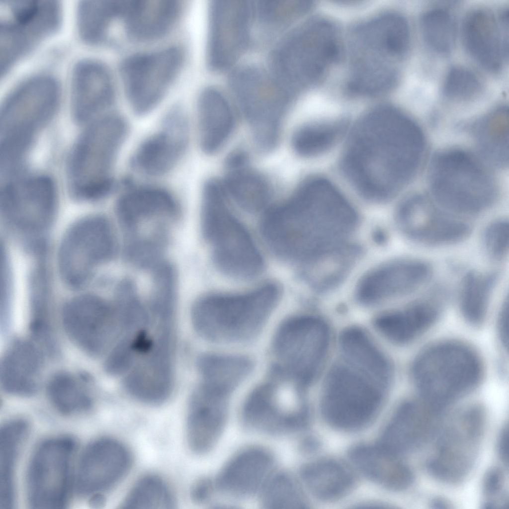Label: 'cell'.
<instances>
[{
	"label": "cell",
	"mask_w": 509,
	"mask_h": 509,
	"mask_svg": "<svg viewBox=\"0 0 509 509\" xmlns=\"http://www.w3.org/2000/svg\"><path fill=\"white\" fill-rule=\"evenodd\" d=\"M188 123L182 110L175 107L165 117L162 128L145 139L131 158V166L152 177L170 172L183 156L188 143Z\"/></svg>",
	"instance_id": "cell-21"
},
{
	"label": "cell",
	"mask_w": 509,
	"mask_h": 509,
	"mask_svg": "<svg viewBox=\"0 0 509 509\" xmlns=\"http://www.w3.org/2000/svg\"><path fill=\"white\" fill-rule=\"evenodd\" d=\"M117 218L129 235L140 222L155 217L174 218L179 212L178 203L171 193L156 186H140L123 193L116 204Z\"/></svg>",
	"instance_id": "cell-29"
},
{
	"label": "cell",
	"mask_w": 509,
	"mask_h": 509,
	"mask_svg": "<svg viewBox=\"0 0 509 509\" xmlns=\"http://www.w3.org/2000/svg\"><path fill=\"white\" fill-rule=\"evenodd\" d=\"M163 240L159 235L152 238L133 236L125 246L124 255L135 266L153 269L163 261Z\"/></svg>",
	"instance_id": "cell-51"
},
{
	"label": "cell",
	"mask_w": 509,
	"mask_h": 509,
	"mask_svg": "<svg viewBox=\"0 0 509 509\" xmlns=\"http://www.w3.org/2000/svg\"><path fill=\"white\" fill-rule=\"evenodd\" d=\"M420 24L423 38L431 49L442 54L452 50L455 40V26L447 9L435 7L427 10L422 15Z\"/></svg>",
	"instance_id": "cell-48"
},
{
	"label": "cell",
	"mask_w": 509,
	"mask_h": 509,
	"mask_svg": "<svg viewBox=\"0 0 509 509\" xmlns=\"http://www.w3.org/2000/svg\"><path fill=\"white\" fill-rule=\"evenodd\" d=\"M47 393L53 405L64 415L80 413L91 406L89 396L66 373H58L52 378L48 384Z\"/></svg>",
	"instance_id": "cell-49"
},
{
	"label": "cell",
	"mask_w": 509,
	"mask_h": 509,
	"mask_svg": "<svg viewBox=\"0 0 509 509\" xmlns=\"http://www.w3.org/2000/svg\"><path fill=\"white\" fill-rule=\"evenodd\" d=\"M128 133L126 121L115 114L97 118L83 132L69 163V181L75 196L98 199L115 189L111 171Z\"/></svg>",
	"instance_id": "cell-6"
},
{
	"label": "cell",
	"mask_w": 509,
	"mask_h": 509,
	"mask_svg": "<svg viewBox=\"0 0 509 509\" xmlns=\"http://www.w3.org/2000/svg\"><path fill=\"white\" fill-rule=\"evenodd\" d=\"M182 59L180 50L171 47L134 55L123 61L121 78L136 115H144L158 105L176 76Z\"/></svg>",
	"instance_id": "cell-16"
},
{
	"label": "cell",
	"mask_w": 509,
	"mask_h": 509,
	"mask_svg": "<svg viewBox=\"0 0 509 509\" xmlns=\"http://www.w3.org/2000/svg\"><path fill=\"white\" fill-rule=\"evenodd\" d=\"M222 183L226 193L248 211L262 209L269 199V189L265 180L247 166L229 170Z\"/></svg>",
	"instance_id": "cell-43"
},
{
	"label": "cell",
	"mask_w": 509,
	"mask_h": 509,
	"mask_svg": "<svg viewBox=\"0 0 509 509\" xmlns=\"http://www.w3.org/2000/svg\"><path fill=\"white\" fill-rule=\"evenodd\" d=\"M340 349L348 364L383 384L391 380V364L369 336L356 327L345 329L339 339Z\"/></svg>",
	"instance_id": "cell-37"
},
{
	"label": "cell",
	"mask_w": 509,
	"mask_h": 509,
	"mask_svg": "<svg viewBox=\"0 0 509 509\" xmlns=\"http://www.w3.org/2000/svg\"><path fill=\"white\" fill-rule=\"evenodd\" d=\"M347 125L343 120H321L306 123L293 133L292 147L301 157L320 156L336 145L345 133Z\"/></svg>",
	"instance_id": "cell-41"
},
{
	"label": "cell",
	"mask_w": 509,
	"mask_h": 509,
	"mask_svg": "<svg viewBox=\"0 0 509 509\" xmlns=\"http://www.w3.org/2000/svg\"><path fill=\"white\" fill-rule=\"evenodd\" d=\"M123 0H85L78 8L79 30L83 38L90 42L102 40L113 19L120 16Z\"/></svg>",
	"instance_id": "cell-45"
},
{
	"label": "cell",
	"mask_w": 509,
	"mask_h": 509,
	"mask_svg": "<svg viewBox=\"0 0 509 509\" xmlns=\"http://www.w3.org/2000/svg\"><path fill=\"white\" fill-rule=\"evenodd\" d=\"M497 331L502 344H508V301L503 304L498 318Z\"/></svg>",
	"instance_id": "cell-56"
},
{
	"label": "cell",
	"mask_w": 509,
	"mask_h": 509,
	"mask_svg": "<svg viewBox=\"0 0 509 509\" xmlns=\"http://www.w3.org/2000/svg\"><path fill=\"white\" fill-rule=\"evenodd\" d=\"M397 219L408 237L428 245L457 243L465 239L470 231L466 223L440 210L420 195L411 196L401 204Z\"/></svg>",
	"instance_id": "cell-22"
},
{
	"label": "cell",
	"mask_w": 509,
	"mask_h": 509,
	"mask_svg": "<svg viewBox=\"0 0 509 509\" xmlns=\"http://www.w3.org/2000/svg\"><path fill=\"white\" fill-rule=\"evenodd\" d=\"M89 505L93 508H100L104 505L105 498L102 494H95L90 497Z\"/></svg>",
	"instance_id": "cell-59"
},
{
	"label": "cell",
	"mask_w": 509,
	"mask_h": 509,
	"mask_svg": "<svg viewBox=\"0 0 509 509\" xmlns=\"http://www.w3.org/2000/svg\"><path fill=\"white\" fill-rule=\"evenodd\" d=\"M214 484L208 478L197 480L192 485L190 495L192 501L197 504L207 502L211 498Z\"/></svg>",
	"instance_id": "cell-54"
},
{
	"label": "cell",
	"mask_w": 509,
	"mask_h": 509,
	"mask_svg": "<svg viewBox=\"0 0 509 509\" xmlns=\"http://www.w3.org/2000/svg\"><path fill=\"white\" fill-rule=\"evenodd\" d=\"M497 443V449L502 461L508 465V427L504 426L499 434Z\"/></svg>",
	"instance_id": "cell-58"
},
{
	"label": "cell",
	"mask_w": 509,
	"mask_h": 509,
	"mask_svg": "<svg viewBox=\"0 0 509 509\" xmlns=\"http://www.w3.org/2000/svg\"><path fill=\"white\" fill-rule=\"evenodd\" d=\"M175 505L172 494L164 481L157 476L147 475L133 486L121 508L168 509Z\"/></svg>",
	"instance_id": "cell-46"
},
{
	"label": "cell",
	"mask_w": 509,
	"mask_h": 509,
	"mask_svg": "<svg viewBox=\"0 0 509 509\" xmlns=\"http://www.w3.org/2000/svg\"><path fill=\"white\" fill-rule=\"evenodd\" d=\"M357 222L355 209L340 190L327 178L313 176L286 201L268 209L261 228L274 254L307 263L344 244Z\"/></svg>",
	"instance_id": "cell-2"
},
{
	"label": "cell",
	"mask_w": 509,
	"mask_h": 509,
	"mask_svg": "<svg viewBox=\"0 0 509 509\" xmlns=\"http://www.w3.org/2000/svg\"><path fill=\"white\" fill-rule=\"evenodd\" d=\"M423 403L407 401L401 404L385 427L377 444L398 456L413 449L423 438L426 427L424 416L425 403Z\"/></svg>",
	"instance_id": "cell-35"
},
{
	"label": "cell",
	"mask_w": 509,
	"mask_h": 509,
	"mask_svg": "<svg viewBox=\"0 0 509 509\" xmlns=\"http://www.w3.org/2000/svg\"><path fill=\"white\" fill-rule=\"evenodd\" d=\"M429 266L418 260L391 262L369 272L360 281L356 297L372 305L408 294L423 286L431 273Z\"/></svg>",
	"instance_id": "cell-24"
},
{
	"label": "cell",
	"mask_w": 509,
	"mask_h": 509,
	"mask_svg": "<svg viewBox=\"0 0 509 509\" xmlns=\"http://www.w3.org/2000/svg\"><path fill=\"white\" fill-rule=\"evenodd\" d=\"M75 441L59 437L42 442L33 453L27 475L29 505L34 509L64 507L73 481Z\"/></svg>",
	"instance_id": "cell-13"
},
{
	"label": "cell",
	"mask_w": 509,
	"mask_h": 509,
	"mask_svg": "<svg viewBox=\"0 0 509 509\" xmlns=\"http://www.w3.org/2000/svg\"><path fill=\"white\" fill-rule=\"evenodd\" d=\"M349 456L355 466L366 477L388 489L401 491L414 481L408 465L379 444H359L353 446Z\"/></svg>",
	"instance_id": "cell-30"
},
{
	"label": "cell",
	"mask_w": 509,
	"mask_h": 509,
	"mask_svg": "<svg viewBox=\"0 0 509 509\" xmlns=\"http://www.w3.org/2000/svg\"><path fill=\"white\" fill-rule=\"evenodd\" d=\"M506 32L494 15L484 8L469 12L462 27L463 42L467 51L477 63L490 72H497L501 69L508 53Z\"/></svg>",
	"instance_id": "cell-27"
},
{
	"label": "cell",
	"mask_w": 509,
	"mask_h": 509,
	"mask_svg": "<svg viewBox=\"0 0 509 509\" xmlns=\"http://www.w3.org/2000/svg\"><path fill=\"white\" fill-rule=\"evenodd\" d=\"M310 7L306 1L261 0L254 4L259 24L271 30L283 28L292 22Z\"/></svg>",
	"instance_id": "cell-50"
},
{
	"label": "cell",
	"mask_w": 509,
	"mask_h": 509,
	"mask_svg": "<svg viewBox=\"0 0 509 509\" xmlns=\"http://www.w3.org/2000/svg\"><path fill=\"white\" fill-rule=\"evenodd\" d=\"M274 463L267 449L252 446L241 450L232 457L220 472L214 483L222 493L237 499L251 497L271 475Z\"/></svg>",
	"instance_id": "cell-26"
},
{
	"label": "cell",
	"mask_w": 509,
	"mask_h": 509,
	"mask_svg": "<svg viewBox=\"0 0 509 509\" xmlns=\"http://www.w3.org/2000/svg\"><path fill=\"white\" fill-rule=\"evenodd\" d=\"M481 83L472 71L461 67H455L448 72L443 85V92L448 98L467 100L480 92Z\"/></svg>",
	"instance_id": "cell-52"
},
{
	"label": "cell",
	"mask_w": 509,
	"mask_h": 509,
	"mask_svg": "<svg viewBox=\"0 0 509 509\" xmlns=\"http://www.w3.org/2000/svg\"><path fill=\"white\" fill-rule=\"evenodd\" d=\"M18 175L6 179L1 189L2 212L20 230L30 232L41 231L48 226L54 212V184L47 176L23 177Z\"/></svg>",
	"instance_id": "cell-18"
},
{
	"label": "cell",
	"mask_w": 509,
	"mask_h": 509,
	"mask_svg": "<svg viewBox=\"0 0 509 509\" xmlns=\"http://www.w3.org/2000/svg\"><path fill=\"white\" fill-rule=\"evenodd\" d=\"M59 98L58 84L50 77L36 76L20 85L1 108L0 142L29 147L54 114Z\"/></svg>",
	"instance_id": "cell-12"
},
{
	"label": "cell",
	"mask_w": 509,
	"mask_h": 509,
	"mask_svg": "<svg viewBox=\"0 0 509 509\" xmlns=\"http://www.w3.org/2000/svg\"><path fill=\"white\" fill-rule=\"evenodd\" d=\"M349 365L337 364L330 371L324 385L321 410L329 424L352 431L363 428L375 418L383 402L384 385Z\"/></svg>",
	"instance_id": "cell-9"
},
{
	"label": "cell",
	"mask_w": 509,
	"mask_h": 509,
	"mask_svg": "<svg viewBox=\"0 0 509 509\" xmlns=\"http://www.w3.org/2000/svg\"><path fill=\"white\" fill-rule=\"evenodd\" d=\"M330 341L329 328L323 320L301 315L284 321L276 331L273 352L277 370L299 386L310 384L318 375L326 357Z\"/></svg>",
	"instance_id": "cell-11"
},
{
	"label": "cell",
	"mask_w": 509,
	"mask_h": 509,
	"mask_svg": "<svg viewBox=\"0 0 509 509\" xmlns=\"http://www.w3.org/2000/svg\"><path fill=\"white\" fill-rule=\"evenodd\" d=\"M301 477L313 496L332 501L347 494L354 484V476L343 463L331 458L313 461L303 466Z\"/></svg>",
	"instance_id": "cell-36"
},
{
	"label": "cell",
	"mask_w": 509,
	"mask_h": 509,
	"mask_svg": "<svg viewBox=\"0 0 509 509\" xmlns=\"http://www.w3.org/2000/svg\"><path fill=\"white\" fill-rule=\"evenodd\" d=\"M265 383L248 397L243 409L247 424L262 432L286 433L302 429L309 421L307 407L298 401L301 389L287 376Z\"/></svg>",
	"instance_id": "cell-15"
},
{
	"label": "cell",
	"mask_w": 509,
	"mask_h": 509,
	"mask_svg": "<svg viewBox=\"0 0 509 509\" xmlns=\"http://www.w3.org/2000/svg\"><path fill=\"white\" fill-rule=\"evenodd\" d=\"M508 109L497 108L476 123L474 136L481 153L490 163L505 167L508 163Z\"/></svg>",
	"instance_id": "cell-39"
},
{
	"label": "cell",
	"mask_w": 509,
	"mask_h": 509,
	"mask_svg": "<svg viewBox=\"0 0 509 509\" xmlns=\"http://www.w3.org/2000/svg\"><path fill=\"white\" fill-rule=\"evenodd\" d=\"M484 370L482 360L473 347L449 340L423 349L415 359L411 373L423 400L439 412L476 389Z\"/></svg>",
	"instance_id": "cell-4"
},
{
	"label": "cell",
	"mask_w": 509,
	"mask_h": 509,
	"mask_svg": "<svg viewBox=\"0 0 509 509\" xmlns=\"http://www.w3.org/2000/svg\"><path fill=\"white\" fill-rule=\"evenodd\" d=\"M179 5L172 0H125L121 16L129 35L138 40L158 38L175 22Z\"/></svg>",
	"instance_id": "cell-32"
},
{
	"label": "cell",
	"mask_w": 509,
	"mask_h": 509,
	"mask_svg": "<svg viewBox=\"0 0 509 509\" xmlns=\"http://www.w3.org/2000/svg\"><path fill=\"white\" fill-rule=\"evenodd\" d=\"M199 145L207 154L216 152L227 141L234 126V116L229 103L217 89L207 87L197 102Z\"/></svg>",
	"instance_id": "cell-31"
},
{
	"label": "cell",
	"mask_w": 509,
	"mask_h": 509,
	"mask_svg": "<svg viewBox=\"0 0 509 509\" xmlns=\"http://www.w3.org/2000/svg\"><path fill=\"white\" fill-rule=\"evenodd\" d=\"M439 311L427 302L414 303L405 309L383 314L374 322L376 329L386 339L399 344L410 343L435 323Z\"/></svg>",
	"instance_id": "cell-34"
},
{
	"label": "cell",
	"mask_w": 509,
	"mask_h": 509,
	"mask_svg": "<svg viewBox=\"0 0 509 509\" xmlns=\"http://www.w3.org/2000/svg\"><path fill=\"white\" fill-rule=\"evenodd\" d=\"M425 150L419 124L397 108L382 106L367 112L354 126L340 166L360 195L383 202L396 196L416 176Z\"/></svg>",
	"instance_id": "cell-1"
},
{
	"label": "cell",
	"mask_w": 509,
	"mask_h": 509,
	"mask_svg": "<svg viewBox=\"0 0 509 509\" xmlns=\"http://www.w3.org/2000/svg\"><path fill=\"white\" fill-rule=\"evenodd\" d=\"M353 32L351 72L371 80L396 76L393 61L403 56L410 44L406 19L396 13H386L360 24Z\"/></svg>",
	"instance_id": "cell-10"
},
{
	"label": "cell",
	"mask_w": 509,
	"mask_h": 509,
	"mask_svg": "<svg viewBox=\"0 0 509 509\" xmlns=\"http://www.w3.org/2000/svg\"><path fill=\"white\" fill-rule=\"evenodd\" d=\"M337 31L329 22L312 19L294 28L276 44L269 71L293 94L316 83L337 59Z\"/></svg>",
	"instance_id": "cell-5"
},
{
	"label": "cell",
	"mask_w": 509,
	"mask_h": 509,
	"mask_svg": "<svg viewBox=\"0 0 509 509\" xmlns=\"http://www.w3.org/2000/svg\"><path fill=\"white\" fill-rule=\"evenodd\" d=\"M248 157L242 150H236L228 155L225 161V165L229 170L240 169L247 166Z\"/></svg>",
	"instance_id": "cell-57"
},
{
	"label": "cell",
	"mask_w": 509,
	"mask_h": 509,
	"mask_svg": "<svg viewBox=\"0 0 509 509\" xmlns=\"http://www.w3.org/2000/svg\"><path fill=\"white\" fill-rule=\"evenodd\" d=\"M504 485V475L498 468L494 467L487 473L483 484L484 493L488 497L499 494Z\"/></svg>",
	"instance_id": "cell-55"
},
{
	"label": "cell",
	"mask_w": 509,
	"mask_h": 509,
	"mask_svg": "<svg viewBox=\"0 0 509 509\" xmlns=\"http://www.w3.org/2000/svg\"><path fill=\"white\" fill-rule=\"evenodd\" d=\"M113 87L106 68L93 60H84L75 68L72 78V106L79 123L95 118L111 104Z\"/></svg>",
	"instance_id": "cell-28"
},
{
	"label": "cell",
	"mask_w": 509,
	"mask_h": 509,
	"mask_svg": "<svg viewBox=\"0 0 509 509\" xmlns=\"http://www.w3.org/2000/svg\"><path fill=\"white\" fill-rule=\"evenodd\" d=\"M17 172H18V171H17ZM15 173H16V172H15ZM14 173H13V174H14ZM11 175H12V174H11ZM7 176H9V175H7ZM5 176H4V177H5Z\"/></svg>",
	"instance_id": "cell-61"
},
{
	"label": "cell",
	"mask_w": 509,
	"mask_h": 509,
	"mask_svg": "<svg viewBox=\"0 0 509 509\" xmlns=\"http://www.w3.org/2000/svg\"><path fill=\"white\" fill-rule=\"evenodd\" d=\"M28 429L26 422L15 420L7 423L0 435V506L11 508L14 503V472L16 459Z\"/></svg>",
	"instance_id": "cell-40"
},
{
	"label": "cell",
	"mask_w": 509,
	"mask_h": 509,
	"mask_svg": "<svg viewBox=\"0 0 509 509\" xmlns=\"http://www.w3.org/2000/svg\"><path fill=\"white\" fill-rule=\"evenodd\" d=\"M448 504L441 499H435L431 501V506L433 508L445 509L448 508Z\"/></svg>",
	"instance_id": "cell-60"
},
{
	"label": "cell",
	"mask_w": 509,
	"mask_h": 509,
	"mask_svg": "<svg viewBox=\"0 0 509 509\" xmlns=\"http://www.w3.org/2000/svg\"><path fill=\"white\" fill-rule=\"evenodd\" d=\"M197 366L201 384L230 396L249 376L253 363L242 355L207 353L199 357Z\"/></svg>",
	"instance_id": "cell-38"
},
{
	"label": "cell",
	"mask_w": 509,
	"mask_h": 509,
	"mask_svg": "<svg viewBox=\"0 0 509 509\" xmlns=\"http://www.w3.org/2000/svg\"><path fill=\"white\" fill-rule=\"evenodd\" d=\"M206 240L212 243L215 266L224 274L247 279L262 271L261 253L246 228L231 212L217 221Z\"/></svg>",
	"instance_id": "cell-20"
},
{
	"label": "cell",
	"mask_w": 509,
	"mask_h": 509,
	"mask_svg": "<svg viewBox=\"0 0 509 509\" xmlns=\"http://www.w3.org/2000/svg\"><path fill=\"white\" fill-rule=\"evenodd\" d=\"M130 454L120 442L109 438L97 439L84 451L79 463L76 486L83 496L101 494L119 482L128 471Z\"/></svg>",
	"instance_id": "cell-23"
},
{
	"label": "cell",
	"mask_w": 509,
	"mask_h": 509,
	"mask_svg": "<svg viewBox=\"0 0 509 509\" xmlns=\"http://www.w3.org/2000/svg\"><path fill=\"white\" fill-rule=\"evenodd\" d=\"M42 360L41 352L31 342H14L1 361L0 382L3 390L18 396L33 395L37 389L36 377Z\"/></svg>",
	"instance_id": "cell-33"
},
{
	"label": "cell",
	"mask_w": 509,
	"mask_h": 509,
	"mask_svg": "<svg viewBox=\"0 0 509 509\" xmlns=\"http://www.w3.org/2000/svg\"><path fill=\"white\" fill-rule=\"evenodd\" d=\"M116 243L109 221L91 216L75 223L67 232L58 254L60 273L72 286L85 283L98 265L115 255Z\"/></svg>",
	"instance_id": "cell-14"
},
{
	"label": "cell",
	"mask_w": 509,
	"mask_h": 509,
	"mask_svg": "<svg viewBox=\"0 0 509 509\" xmlns=\"http://www.w3.org/2000/svg\"><path fill=\"white\" fill-rule=\"evenodd\" d=\"M493 273L468 272L464 277L460 294V309L466 322L482 325L487 316L490 296L496 281Z\"/></svg>",
	"instance_id": "cell-44"
},
{
	"label": "cell",
	"mask_w": 509,
	"mask_h": 509,
	"mask_svg": "<svg viewBox=\"0 0 509 509\" xmlns=\"http://www.w3.org/2000/svg\"><path fill=\"white\" fill-rule=\"evenodd\" d=\"M484 245L489 256L495 259H501L507 254L509 250V223L505 220H498L490 224L484 234Z\"/></svg>",
	"instance_id": "cell-53"
},
{
	"label": "cell",
	"mask_w": 509,
	"mask_h": 509,
	"mask_svg": "<svg viewBox=\"0 0 509 509\" xmlns=\"http://www.w3.org/2000/svg\"><path fill=\"white\" fill-rule=\"evenodd\" d=\"M254 4L244 0H213L209 7L207 60L215 71L231 66L249 44Z\"/></svg>",
	"instance_id": "cell-17"
},
{
	"label": "cell",
	"mask_w": 509,
	"mask_h": 509,
	"mask_svg": "<svg viewBox=\"0 0 509 509\" xmlns=\"http://www.w3.org/2000/svg\"><path fill=\"white\" fill-rule=\"evenodd\" d=\"M429 184L433 200L450 212L471 215L484 211L497 196L493 177L471 153L459 148L445 149L433 157Z\"/></svg>",
	"instance_id": "cell-7"
},
{
	"label": "cell",
	"mask_w": 509,
	"mask_h": 509,
	"mask_svg": "<svg viewBox=\"0 0 509 509\" xmlns=\"http://www.w3.org/2000/svg\"><path fill=\"white\" fill-rule=\"evenodd\" d=\"M229 396L199 385L190 399L187 438L197 453L208 452L215 445L228 418Z\"/></svg>",
	"instance_id": "cell-25"
},
{
	"label": "cell",
	"mask_w": 509,
	"mask_h": 509,
	"mask_svg": "<svg viewBox=\"0 0 509 509\" xmlns=\"http://www.w3.org/2000/svg\"><path fill=\"white\" fill-rule=\"evenodd\" d=\"M261 489V502L264 508L302 509L307 505L300 487L287 473L271 475Z\"/></svg>",
	"instance_id": "cell-47"
},
{
	"label": "cell",
	"mask_w": 509,
	"mask_h": 509,
	"mask_svg": "<svg viewBox=\"0 0 509 509\" xmlns=\"http://www.w3.org/2000/svg\"><path fill=\"white\" fill-rule=\"evenodd\" d=\"M62 321L72 339L93 354L103 352L120 335L114 306L94 295H81L68 302L63 310Z\"/></svg>",
	"instance_id": "cell-19"
},
{
	"label": "cell",
	"mask_w": 509,
	"mask_h": 509,
	"mask_svg": "<svg viewBox=\"0 0 509 509\" xmlns=\"http://www.w3.org/2000/svg\"><path fill=\"white\" fill-rule=\"evenodd\" d=\"M280 294L278 285L269 283L245 293L203 295L191 308L193 327L200 336L213 342L250 340L262 328Z\"/></svg>",
	"instance_id": "cell-3"
},
{
	"label": "cell",
	"mask_w": 509,
	"mask_h": 509,
	"mask_svg": "<svg viewBox=\"0 0 509 509\" xmlns=\"http://www.w3.org/2000/svg\"><path fill=\"white\" fill-rule=\"evenodd\" d=\"M357 254L355 248L344 244L318 255L307 263L312 285L319 291L336 287L348 274Z\"/></svg>",
	"instance_id": "cell-42"
},
{
	"label": "cell",
	"mask_w": 509,
	"mask_h": 509,
	"mask_svg": "<svg viewBox=\"0 0 509 509\" xmlns=\"http://www.w3.org/2000/svg\"><path fill=\"white\" fill-rule=\"evenodd\" d=\"M229 85L258 148L271 150L277 143L282 118L294 94L270 71L252 64L233 70Z\"/></svg>",
	"instance_id": "cell-8"
}]
</instances>
